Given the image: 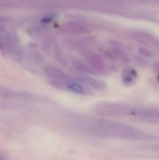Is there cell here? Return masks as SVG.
Masks as SVG:
<instances>
[{"mask_svg": "<svg viewBox=\"0 0 159 160\" xmlns=\"http://www.w3.org/2000/svg\"><path fill=\"white\" fill-rule=\"evenodd\" d=\"M85 58L89 65L96 73H102L105 71V63L101 55L97 53L87 52Z\"/></svg>", "mask_w": 159, "mask_h": 160, "instance_id": "6da1fadb", "label": "cell"}, {"mask_svg": "<svg viewBox=\"0 0 159 160\" xmlns=\"http://www.w3.org/2000/svg\"><path fill=\"white\" fill-rule=\"evenodd\" d=\"M76 79L84 86L97 90H102L106 87L104 82L87 76L85 74H78L75 76Z\"/></svg>", "mask_w": 159, "mask_h": 160, "instance_id": "7a4b0ae2", "label": "cell"}, {"mask_svg": "<svg viewBox=\"0 0 159 160\" xmlns=\"http://www.w3.org/2000/svg\"><path fill=\"white\" fill-rule=\"evenodd\" d=\"M137 73L136 70L132 68H124L121 74V79L124 84L127 86L132 85L135 82Z\"/></svg>", "mask_w": 159, "mask_h": 160, "instance_id": "3957f363", "label": "cell"}, {"mask_svg": "<svg viewBox=\"0 0 159 160\" xmlns=\"http://www.w3.org/2000/svg\"><path fill=\"white\" fill-rule=\"evenodd\" d=\"M72 66L74 68L76 69L78 72L87 75H95L96 72L91 68L89 65L86 64V62L74 59L72 61Z\"/></svg>", "mask_w": 159, "mask_h": 160, "instance_id": "277c9868", "label": "cell"}, {"mask_svg": "<svg viewBox=\"0 0 159 160\" xmlns=\"http://www.w3.org/2000/svg\"><path fill=\"white\" fill-rule=\"evenodd\" d=\"M112 51L115 53L118 59H119L122 62L128 63L130 62V59L128 55L121 50L119 48H113Z\"/></svg>", "mask_w": 159, "mask_h": 160, "instance_id": "5b68a950", "label": "cell"}, {"mask_svg": "<svg viewBox=\"0 0 159 160\" xmlns=\"http://www.w3.org/2000/svg\"><path fill=\"white\" fill-rule=\"evenodd\" d=\"M138 52L141 55H143L144 57H150L152 55V52L145 48H140L138 50Z\"/></svg>", "mask_w": 159, "mask_h": 160, "instance_id": "8992f818", "label": "cell"}, {"mask_svg": "<svg viewBox=\"0 0 159 160\" xmlns=\"http://www.w3.org/2000/svg\"><path fill=\"white\" fill-rule=\"evenodd\" d=\"M104 56L109 60L116 61L118 60L117 57L115 53L111 51H106L104 52Z\"/></svg>", "mask_w": 159, "mask_h": 160, "instance_id": "52a82bcc", "label": "cell"}, {"mask_svg": "<svg viewBox=\"0 0 159 160\" xmlns=\"http://www.w3.org/2000/svg\"><path fill=\"white\" fill-rule=\"evenodd\" d=\"M134 58L136 59V61H137V62L141 64H145L146 62H145L143 59H141L138 56H136V57H134Z\"/></svg>", "mask_w": 159, "mask_h": 160, "instance_id": "ba28073f", "label": "cell"}]
</instances>
